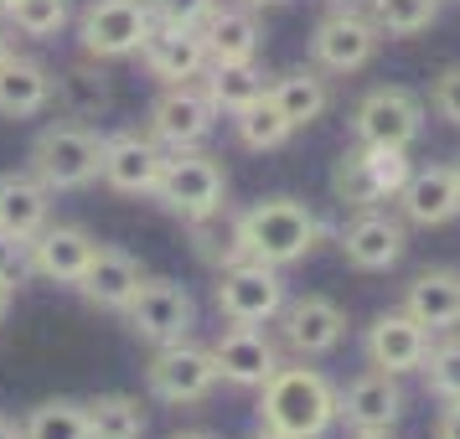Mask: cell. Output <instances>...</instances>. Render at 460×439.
I'll return each instance as SVG.
<instances>
[{"instance_id": "1", "label": "cell", "mask_w": 460, "mask_h": 439, "mask_svg": "<svg viewBox=\"0 0 460 439\" xmlns=\"http://www.w3.org/2000/svg\"><path fill=\"white\" fill-rule=\"evenodd\" d=\"M259 418L264 429H279L290 439H321L336 424V388L315 367H274V377L259 388Z\"/></svg>"}, {"instance_id": "2", "label": "cell", "mask_w": 460, "mask_h": 439, "mask_svg": "<svg viewBox=\"0 0 460 439\" xmlns=\"http://www.w3.org/2000/svg\"><path fill=\"white\" fill-rule=\"evenodd\" d=\"M238 238H243V253L259 259V264H274L285 269L295 259H305L321 238V223L305 202L295 197H264L253 202L249 212H238Z\"/></svg>"}, {"instance_id": "3", "label": "cell", "mask_w": 460, "mask_h": 439, "mask_svg": "<svg viewBox=\"0 0 460 439\" xmlns=\"http://www.w3.org/2000/svg\"><path fill=\"white\" fill-rule=\"evenodd\" d=\"M171 217L181 223H202L212 212H223L228 202V171L217 155H208L202 145L191 150H166V166H161V181L150 191Z\"/></svg>"}, {"instance_id": "4", "label": "cell", "mask_w": 460, "mask_h": 439, "mask_svg": "<svg viewBox=\"0 0 460 439\" xmlns=\"http://www.w3.org/2000/svg\"><path fill=\"white\" fill-rule=\"evenodd\" d=\"M99 155H104V135L78 125V119H58L31 140V176L47 191H84L99 181Z\"/></svg>"}, {"instance_id": "5", "label": "cell", "mask_w": 460, "mask_h": 439, "mask_svg": "<svg viewBox=\"0 0 460 439\" xmlns=\"http://www.w3.org/2000/svg\"><path fill=\"white\" fill-rule=\"evenodd\" d=\"M409 150L398 145H357L352 155H341L332 171V191L341 207L352 212H367V207H383L394 202L403 181H409Z\"/></svg>"}, {"instance_id": "6", "label": "cell", "mask_w": 460, "mask_h": 439, "mask_svg": "<svg viewBox=\"0 0 460 439\" xmlns=\"http://www.w3.org/2000/svg\"><path fill=\"white\" fill-rule=\"evenodd\" d=\"M150 26H155L150 0H88V11L78 16V47L93 63H119L146 47Z\"/></svg>"}, {"instance_id": "7", "label": "cell", "mask_w": 460, "mask_h": 439, "mask_svg": "<svg viewBox=\"0 0 460 439\" xmlns=\"http://www.w3.org/2000/svg\"><path fill=\"white\" fill-rule=\"evenodd\" d=\"M217 315L228 326H264L285 311V279L274 264H259V259H238L228 269H217Z\"/></svg>"}, {"instance_id": "8", "label": "cell", "mask_w": 460, "mask_h": 439, "mask_svg": "<svg viewBox=\"0 0 460 439\" xmlns=\"http://www.w3.org/2000/svg\"><path fill=\"white\" fill-rule=\"evenodd\" d=\"M146 388H150V398H161V403H171V408L202 403V398L217 388L212 347H191V341L155 347V356H150V367H146Z\"/></svg>"}, {"instance_id": "9", "label": "cell", "mask_w": 460, "mask_h": 439, "mask_svg": "<svg viewBox=\"0 0 460 439\" xmlns=\"http://www.w3.org/2000/svg\"><path fill=\"white\" fill-rule=\"evenodd\" d=\"M129 331L150 341V347H171V341H187L191 326H197V300L187 294V285L176 279H150L140 285V294L125 305Z\"/></svg>"}, {"instance_id": "10", "label": "cell", "mask_w": 460, "mask_h": 439, "mask_svg": "<svg viewBox=\"0 0 460 439\" xmlns=\"http://www.w3.org/2000/svg\"><path fill=\"white\" fill-rule=\"evenodd\" d=\"M377 42H383V31L367 11H332L311 31V63L332 78H347V73H362L373 63Z\"/></svg>"}, {"instance_id": "11", "label": "cell", "mask_w": 460, "mask_h": 439, "mask_svg": "<svg viewBox=\"0 0 460 439\" xmlns=\"http://www.w3.org/2000/svg\"><path fill=\"white\" fill-rule=\"evenodd\" d=\"M352 135L357 145H398L409 150L424 135V104L409 88H373L352 109Z\"/></svg>"}, {"instance_id": "12", "label": "cell", "mask_w": 460, "mask_h": 439, "mask_svg": "<svg viewBox=\"0 0 460 439\" xmlns=\"http://www.w3.org/2000/svg\"><path fill=\"white\" fill-rule=\"evenodd\" d=\"M212 125H217V109L208 104V93L197 83H171L166 93L150 104L146 135L161 150H191L212 135Z\"/></svg>"}, {"instance_id": "13", "label": "cell", "mask_w": 460, "mask_h": 439, "mask_svg": "<svg viewBox=\"0 0 460 439\" xmlns=\"http://www.w3.org/2000/svg\"><path fill=\"white\" fill-rule=\"evenodd\" d=\"M166 166V150L140 129H114L104 135V155H99V181L125 197H150Z\"/></svg>"}, {"instance_id": "14", "label": "cell", "mask_w": 460, "mask_h": 439, "mask_svg": "<svg viewBox=\"0 0 460 439\" xmlns=\"http://www.w3.org/2000/svg\"><path fill=\"white\" fill-rule=\"evenodd\" d=\"M274 320H279V336H285V347H290L300 362L336 352V347H341V336H347V315H341V305H332L326 294L285 300V311L274 315Z\"/></svg>"}, {"instance_id": "15", "label": "cell", "mask_w": 460, "mask_h": 439, "mask_svg": "<svg viewBox=\"0 0 460 439\" xmlns=\"http://www.w3.org/2000/svg\"><path fill=\"white\" fill-rule=\"evenodd\" d=\"M140 63H146L150 78H161V83H191V78H202L208 73V42H202V26H166L155 22L150 26L146 47L135 52Z\"/></svg>"}, {"instance_id": "16", "label": "cell", "mask_w": 460, "mask_h": 439, "mask_svg": "<svg viewBox=\"0 0 460 439\" xmlns=\"http://www.w3.org/2000/svg\"><path fill=\"white\" fill-rule=\"evenodd\" d=\"M409 249V233H403V217L383 207H367L357 212L352 223L341 228V259L362 274H377V269H394L398 259Z\"/></svg>"}, {"instance_id": "17", "label": "cell", "mask_w": 460, "mask_h": 439, "mask_svg": "<svg viewBox=\"0 0 460 439\" xmlns=\"http://www.w3.org/2000/svg\"><path fill=\"white\" fill-rule=\"evenodd\" d=\"M212 362H217V377H228L233 388H264L279 367V352L259 326H228L212 341Z\"/></svg>"}, {"instance_id": "18", "label": "cell", "mask_w": 460, "mask_h": 439, "mask_svg": "<svg viewBox=\"0 0 460 439\" xmlns=\"http://www.w3.org/2000/svg\"><path fill=\"white\" fill-rule=\"evenodd\" d=\"M403 223L414 228H445L450 217H460V181H456V166H424V171H409L403 191L394 197Z\"/></svg>"}, {"instance_id": "19", "label": "cell", "mask_w": 460, "mask_h": 439, "mask_svg": "<svg viewBox=\"0 0 460 439\" xmlns=\"http://www.w3.org/2000/svg\"><path fill=\"white\" fill-rule=\"evenodd\" d=\"M367 356H373V367H383L394 377L419 373L424 356H429V331L409 311H383L367 326Z\"/></svg>"}, {"instance_id": "20", "label": "cell", "mask_w": 460, "mask_h": 439, "mask_svg": "<svg viewBox=\"0 0 460 439\" xmlns=\"http://www.w3.org/2000/svg\"><path fill=\"white\" fill-rule=\"evenodd\" d=\"M398 414H403V393H398V377L383 367L362 373L336 393V418H347L352 429H394Z\"/></svg>"}, {"instance_id": "21", "label": "cell", "mask_w": 460, "mask_h": 439, "mask_svg": "<svg viewBox=\"0 0 460 439\" xmlns=\"http://www.w3.org/2000/svg\"><path fill=\"white\" fill-rule=\"evenodd\" d=\"M140 285H146V269H140L125 249H114V243H99L93 259H88L84 279H78L84 300L104 305V311H125L129 300L140 294Z\"/></svg>"}, {"instance_id": "22", "label": "cell", "mask_w": 460, "mask_h": 439, "mask_svg": "<svg viewBox=\"0 0 460 439\" xmlns=\"http://www.w3.org/2000/svg\"><path fill=\"white\" fill-rule=\"evenodd\" d=\"M93 238H88V228H78V223H47L37 238H31V264H37V274L42 279H58V285H78L88 269V259H93Z\"/></svg>"}, {"instance_id": "23", "label": "cell", "mask_w": 460, "mask_h": 439, "mask_svg": "<svg viewBox=\"0 0 460 439\" xmlns=\"http://www.w3.org/2000/svg\"><path fill=\"white\" fill-rule=\"evenodd\" d=\"M47 223H52V191H47L31 171L0 176V238L31 243Z\"/></svg>"}, {"instance_id": "24", "label": "cell", "mask_w": 460, "mask_h": 439, "mask_svg": "<svg viewBox=\"0 0 460 439\" xmlns=\"http://www.w3.org/2000/svg\"><path fill=\"white\" fill-rule=\"evenodd\" d=\"M259 16L253 5H212V16L202 22V42H208L212 63H253L259 57Z\"/></svg>"}, {"instance_id": "25", "label": "cell", "mask_w": 460, "mask_h": 439, "mask_svg": "<svg viewBox=\"0 0 460 439\" xmlns=\"http://www.w3.org/2000/svg\"><path fill=\"white\" fill-rule=\"evenodd\" d=\"M403 311L414 315L424 331H456L460 326V274L456 269H424L403 294Z\"/></svg>"}, {"instance_id": "26", "label": "cell", "mask_w": 460, "mask_h": 439, "mask_svg": "<svg viewBox=\"0 0 460 439\" xmlns=\"http://www.w3.org/2000/svg\"><path fill=\"white\" fill-rule=\"evenodd\" d=\"M270 104L290 119V129H311L332 109V88L321 67H285L279 78H270Z\"/></svg>"}, {"instance_id": "27", "label": "cell", "mask_w": 460, "mask_h": 439, "mask_svg": "<svg viewBox=\"0 0 460 439\" xmlns=\"http://www.w3.org/2000/svg\"><path fill=\"white\" fill-rule=\"evenodd\" d=\"M52 104V73L37 57H5L0 63V114L5 119H37Z\"/></svg>"}, {"instance_id": "28", "label": "cell", "mask_w": 460, "mask_h": 439, "mask_svg": "<svg viewBox=\"0 0 460 439\" xmlns=\"http://www.w3.org/2000/svg\"><path fill=\"white\" fill-rule=\"evenodd\" d=\"M202 93H208V104L217 114H243L249 104H259L264 93H270V78L259 73L253 63H208L202 73Z\"/></svg>"}, {"instance_id": "29", "label": "cell", "mask_w": 460, "mask_h": 439, "mask_svg": "<svg viewBox=\"0 0 460 439\" xmlns=\"http://www.w3.org/2000/svg\"><path fill=\"white\" fill-rule=\"evenodd\" d=\"M52 99L67 109V119H104L109 114V104H114V88H109V78L99 73V67H88V63H78V67H67V73H58L52 78Z\"/></svg>"}, {"instance_id": "30", "label": "cell", "mask_w": 460, "mask_h": 439, "mask_svg": "<svg viewBox=\"0 0 460 439\" xmlns=\"http://www.w3.org/2000/svg\"><path fill=\"white\" fill-rule=\"evenodd\" d=\"M146 435V408L129 393L88 398V439H140Z\"/></svg>"}, {"instance_id": "31", "label": "cell", "mask_w": 460, "mask_h": 439, "mask_svg": "<svg viewBox=\"0 0 460 439\" xmlns=\"http://www.w3.org/2000/svg\"><path fill=\"white\" fill-rule=\"evenodd\" d=\"M22 439H88V403H78V398H42L26 414Z\"/></svg>"}, {"instance_id": "32", "label": "cell", "mask_w": 460, "mask_h": 439, "mask_svg": "<svg viewBox=\"0 0 460 439\" xmlns=\"http://www.w3.org/2000/svg\"><path fill=\"white\" fill-rule=\"evenodd\" d=\"M367 16L383 37H419L439 22V0H367Z\"/></svg>"}, {"instance_id": "33", "label": "cell", "mask_w": 460, "mask_h": 439, "mask_svg": "<svg viewBox=\"0 0 460 439\" xmlns=\"http://www.w3.org/2000/svg\"><path fill=\"white\" fill-rule=\"evenodd\" d=\"M233 129H238V140H243L249 150H259V155H264V150H279L295 135L290 119L270 104V93H264L259 104H249L243 114H233Z\"/></svg>"}, {"instance_id": "34", "label": "cell", "mask_w": 460, "mask_h": 439, "mask_svg": "<svg viewBox=\"0 0 460 439\" xmlns=\"http://www.w3.org/2000/svg\"><path fill=\"white\" fill-rule=\"evenodd\" d=\"M5 22L16 26L22 37L47 42V37H58L67 26V0H16V5L5 11Z\"/></svg>"}, {"instance_id": "35", "label": "cell", "mask_w": 460, "mask_h": 439, "mask_svg": "<svg viewBox=\"0 0 460 439\" xmlns=\"http://www.w3.org/2000/svg\"><path fill=\"white\" fill-rule=\"evenodd\" d=\"M187 228H191V238H197V253H202L208 264H217V269H228V264H238V259H249V253H243V238H238V217H233L223 233H217V212L202 217V223H187Z\"/></svg>"}, {"instance_id": "36", "label": "cell", "mask_w": 460, "mask_h": 439, "mask_svg": "<svg viewBox=\"0 0 460 439\" xmlns=\"http://www.w3.org/2000/svg\"><path fill=\"white\" fill-rule=\"evenodd\" d=\"M424 377H429V393L445 403H460V336H445L439 347H429L424 356Z\"/></svg>"}, {"instance_id": "37", "label": "cell", "mask_w": 460, "mask_h": 439, "mask_svg": "<svg viewBox=\"0 0 460 439\" xmlns=\"http://www.w3.org/2000/svg\"><path fill=\"white\" fill-rule=\"evenodd\" d=\"M31 274H37V264H31V243H22V238H0V279H5L11 290H22Z\"/></svg>"}, {"instance_id": "38", "label": "cell", "mask_w": 460, "mask_h": 439, "mask_svg": "<svg viewBox=\"0 0 460 439\" xmlns=\"http://www.w3.org/2000/svg\"><path fill=\"white\" fill-rule=\"evenodd\" d=\"M212 5L217 0H150L155 22H166V26H202L212 16Z\"/></svg>"}, {"instance_id": "39", "label": "cell", "mask_w": 460, "mask_h": 439, "mask_svg": "<svg viewBox=\"0 0 460 439\" xmlns=\"http://www.w3.org/2000/svg\"><path fill=\"white\" fill-rule=\"evenodd\" d=\"M429 104H435V114L445 119V125H460V63H450L435 78V88H429Z\"/></svg>"}, {"instance_id": "40", "label": "cell", "mask_w": 460, "mask_h": 439, "mask_svg": "<svg viewBox=\"0 0 460 439\" xmlns=\"http://www.w3.org/2000/svg\"><path fill=\"white\" fill-rule=\"evenodd\" d=\"M435 439H460V403H450L435 424Z\"/></svg>"}, {"instance_id": "41", "label": "cell", "mask_w": 460, "mask_h": 439, "mask_svg": "<svg viewBox=\"0 0 460 439\" xmlns=\"http://www.w3.org/2000/svg\"><path fill=\"white\" fill-rule=\"evenodd\" d=\"M352 439H394V429H352Z\"/></svg>"}, {"instance_id": "42", "label": "cell", "mask_w": 460, "mask_h": 439, "mask_svg": "<svg viewBox=\"0 0 460 439\" xmlns=\"http://www.w3.org/2000/svg\"><path fill=\"white\" fill-rule=\"evenodd\" d=\"M11 294H16V290H11V285L0 279V320H5V311H11Z\"/></svg>"}, {"instance_id": "43", "label": "cell", "mask_w": 460, "mask_h": 439, "mask_svg": "<svg viewBox=\"0 0 460 439\" xmlns=\"http://www.w3.org/2000/svg\"><path fill=\"white\" fill-rule=\"evenodd\" d=\"M0 439H22V429H16V424H11L5 414H0Z\"/></svg>"}, {"instance_id": "44", "label": "cell", "mask_w": 460, "mask_h": 439, "mask_svg": "<svg viewBox=\"0 0 460 439\" xmlns=\"http://www.w3.org/2000/svg\"><path fill=\"white\" fill-rule=\"evenodd\" d=\"M243 5H253V11H274V5H290V0H243Z\"/></svg>"}, {"instance_id": "45", "label": "cell", "mask_w": 460, "mask_h": 439, "mask_svg": "<svg viewBox=\"0 0 460 439\" xmlns=\"http://www.w3.org/2000/svg\"><path fill=\"white\" fill-rule=\"evenodd\" d=\"M11 52H16V47H11V37H5V26H0V63H5Z\"/></svg>"}, {"instance_id": "46", "label": "cell", "mask_w": 460, "mask_h": 439, "mask_svg": "<svg viewBox=\"0 0 460 439\" xmlns=\"http://www.w3.org/2000/svg\"><path fill=\"white\" fill-rule=\"evenodd\" d=\"M357 5H367V0H332V11H357Z\"/></svg>"}, {"instance_id": "47", "label": "cell", "mask_w": 460, "mask_h": 439, "mask_svg": "<svg viewBox=\"0 0 460 439\" xmlns=\"http://www.w3.org/2000/svg\"><path fill=\"white\" fill-rule=\"evenodd\" d=\"M253 439H290V435H279V429H259Z\"/></svg>"}, {"instance_id": "48", "label": "cell", "mask_w": 460, "mask_h": 439, "mask_svg": "<svg viewBox=\"0 0 460 439\" xmlns=\"http://www.w3.org/2000/svg\"><path fill=\"white\" fill-rule=\"evenodd\" d=\"M171 439H212V435H202V429H187V435H171Z\"/></svg>"}, {"instance_id": "49", "label": "cell", "mask_w": 460, "mask_h": 439, "mask_svg": "<svg viewBox=\"0 0 460 439\" xmlns=\"http://www.w3.org/2000/svg\"><path fill=\"white\" fill-rule=\"evenodd\" d=\"M11 5H16V0H0V16H5V11H11Z\"/></svg>"}, {"instance_id": "50", "label": "cell", "mask_w": 460, "mask_h": 439, "mask_svg": "<svg viewBox=\"0 0 460 439\" xmlns=\"http://www.w3.org/2000/svg\"><path fill=\"white\" fill-rule=\"evenodd\" d=\"M456 181H460V161H456Z\"/></svg>"}]
</instances>
